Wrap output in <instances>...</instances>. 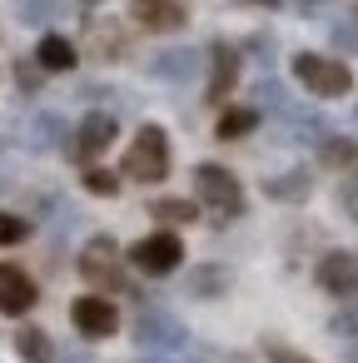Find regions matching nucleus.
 I'll return each instance as SVG.
<instances>
[{
    "label": "nucleus",
    "mask_w": 358,
    "mask_h": 363,
    "mask_svg": "<svg viewBox=\"0 0 358 363\" xmlns=\"http://www.w3.org/2000/svg\"><path fill=\"white\" fill-rule=\"evenodd\" d=\"M169 174V135L160 125H140L130 150H125V179L135 184H160Z\"/></svg>",
    "instance_id": "obj_1"
},
{
    "label": "nucleus",
    "mask_w": 358,
    "mask_h": 363,
    "mask_svg": "<svg viewBox=\"0 0 358 363\" xmlns=\"http://www.w3.org/2000/svg\"><path fill=\"white\" fill-rule=\"evenodd\" d=\"M293 80H298L308 95H318V100H338V95L353 90L348 65H343V60H328V55H318V50H298V55H293Z\"/></svg>",
    "instance_id": "obj_2"
},
{
    "label": "nucleus",
    "mask_w": 358,
    "mask_h": 363,
    "mask_svg": "<svg viewBox=\"0 0 358 363\" xmlns=\"http://www.w3.org/2000/svg\"><path fill=\"white\" fill-rule=\"evenodd\" d=\"M194 199L209 204L219 219H239L244 214V184L224 164H194Z\"/></svg>",
    "instance_id": "obj_3"
},
{
    "label": "nucleus",
    "mask_w": 358,
    "mask_h": 363,
    "mask_svg": "<svg viewBox=\"0 0 358 363\" xmlns=\"http://www.w3.org/2000/svg\"><path fill=\"white\" fill-rule=\"evenodd\" d=\"M80 279L95 284V289H110V294H125L130 279H125V264H120V244L110 234H95L85 249H80Z\"/></svg>",
    "instance_id": "obj_4"
},
{
    "label": "nucleus",
    "mask_w": 358,
    "mask_h": 363,
    "mask_svg": "<svg viewBox=\"0 0 358 363\" xmlns=\"http://www.w3.org/2000/svg\"><path fill=\"white\" fill-rule=\"evenodd\" d=\"M130 264L150 279H164L184 264V239L174 229H160V234H145L140 244H130Z\"/></svg>",
    "instance_id": "obj_5"
},
{
    "label": "nucleus",
    "mask_w": 358,
    "mask_h": 363,
    "mask_svg": "<svg viewBox=\"0 0 358 363\" xmlns=\"http://www.w3.org/2000/svg\"><path fill=\"white\" fill-rule=\"evenodd\" d=\"M135 343L150 348V353H179V348H189V328H184L169 308H140V318H135Z\"/></svg>",
    "instance_id": "obj_6"
},
{
    "label": "nucleus",
    "mask_w": 358,
    "mask_h": 363,
    "mask_svg": "<svg viewBox=\"0 0 358 363\" xmlns=\"http://www.w3.org/2000/svg\"><path fill=\"white\" fill-rule=\"evenodd\" d=\"M115 135H120V120H115L110 110H90V115L75 125V140L65 145V155H70L75 164H95V160L115 145Z\"/></svg>",
    "instance_id": "obj_7"
},
{
    "label": "nucleus",
    "mask_w": 358,
    "mask_h": 363,
    "mask_svg": "<svg viewBox=\"0 0 358 363\" xmlns=\"http://www.w3.org/2000/svg\"><path fill=\"white\" fill-rule=\"evenodd\" d=\"M70 323H75L80 338H110L120 328V308L105 294H85V298L70 303Z\"/></svg>",
    "instance_id": "obj_8"
},
{
    "label": "nucleus",
    "mask_w": 358,
    "mask_h": 363,
    "mask_svg": "<svg viewBox=\"0 0 358 363\" xmlns=\"http://www.w3.org/2000/svg\"><path fill=\"white\" fill-rule=\"evenodd\" d=\"M313 279H318V289L333 294V298H358V254H348V249H328V254L318 259Z\"/></svg>",
    "instance_id": "obj_9"
},
{
    "label": "nucleus",
    "mask_w": 358,
    "mask_h": 363,
    "mask_svg": "<svg viewBox=\"0 0 358 363\" xmlns=\"http://www.w3.org/2000/svg\"><path fill=\"white\" fill-rule=\"evenodd\" d=\"M35 298H40V289H35V279L21 264H0V313L26 318L35 308Z\"/></svg>",
    "instance_id": "obj_10"
},
{
    "label": "nucleus",
    "mask_w": 358,
    "mask_h": 363,
    "mask_svg": "<svg viewBox=\"0 0 358 363\" xmlns=\"http://www.w3.org/2000/svg\"><path fill=\"white\" fill-rule=\"evenodd\" d=\"M130 21L140 30H155V35H169V30H184L189 11L179 0H130Z\"/></svg>",
    "instance_id": "obj_11"
},
{
    "label": "nucleus",
    "mask_w": 358,
    "mask_h": 363,
    "mask_svg": "<svg viewBox=\"0 0 358 363\" xmlns=\"http://www.w3.org/2000/svg\"><path fill=\"white\" fill-rule=\"evenodd\" d=\"M234 85H239V45L214 40V45H209V85H204L209 105H224V95H229Z\"/></svg>",
    "instance_id": "obj_12"
},
{
    "label": "nucleus",
    "mask_w": 358,
    "mask_h": 363,
    "mask_svg": "<svg viewBox=\"0 0 358 363\" xmlns=\"http://www.w3.org/2000/svg\"><path fill=\"white\" fill-rule=\"evenodd\" d=\"M199 65H204L199 50H189V45H169V50H160V55L150 60V75L164 80V85H189V80L199 75Z\"/></svg>",
    "instance_id": "obj_13"
},
{
    "label": "nucleus",
    "mask_w": 358,
    "mask_h": 363,
    "mask_svg": "<svg viewBox=\"0 0 358 363\" xmlns=\"http://www.w3.org/2000/svg\"><path fill=\"white\" fill-rule=\"evenodd\" d=\"M279 120H284V140H289V145H313V150H318V145L333 135L328 120H323L318 110H298V105H289Z\"/></svg>",
    "instance_id": "obj_14"
},
{
    "label": "nucleus",
    "mask_w": 358,
    "mask_h": 363,
    "mask_svg": "<svg viewBox=\"0 0 358 363\" xmlns=\"http://www.w3.org/2000/svg\"><path fill=\"white\" fill-rule=\"evenodd\" d=\"M229 269L224 264H194V269H184V294L189 298H204V303H214V298H224L229 294Z\"/></svg>",
    "instance_id": "obj_15"
},
{
    "label": "nucleus",
    "mask_w": 358,
    "mask_h": 363,
    "mask_svg": "<svg viewBox=\"0 0 358 363\" xmlns=\"http://www.w3.org/2000/svg\"><path fill=\"white\" fill-rule=\"evenodd\" d=\"M308 194H313L308 169H284V174H269L264 179V199H274V204H303Z\"/></svg>",
    "instance_id": "obj_16"
},
{
    "label": "nucleus",
    "mask_w": 358,
    "mask_h": 363,
    "mask_svg": "<svg viewBox=\"0 0 358 363\" xmlns=\"http://www.w3.org/2000/svg\"><path fill=\"white\" fill-rule=\"evenodd\" d=\"M16 358L21 363H55V343L40 323H21L16 328Z\"/></svg>",
    "instance_id": "obj_17"
},
{
    "label": "nucleus",
    "mask_w": 358,
    "mask_h": 363,
    "mask_svg": "<svg viewBox=\"0 0 358 363\" xmlns=\"http://www.w3.org/2000/svg\"><path fill=\"white\" fill-rule=\"evenodd\" d=\"M35 60H40L50 75H65V70H75L80 50H75V40H65V35H40V45H35Z\"/></svg>",
    "instance_id": "obj_18"
},
{
    "label": "nucleus",
    "mask_w": 358,
    "mask_h": 363,
    "mask_svg": "<svg viewBox=\"0 0 358 363\" xmlns=\"http://www.w3.org/2000/svg\"><path fill=\"white\" fill-rule=\"evenodd\" d=\"M60 140H65V120H60V115H50V110H40V115L26 125V150H35V155L55 150Z\"/></svg>",
    "instance_id": "obj_19"
},
{
    "label": "nucleus",
    "mask_w": 358,
    "mask_h": 363,
    "mask_svg": "<svg viewBox=\"0 0 358 363\" xmlns=\"http://www.w3.org/2000/svg\"><path fill=\"white\" fill-rule=\"evenodd\" d=\"M259 115H264V110H254V105H234V110H224V115H219L214 135H219V140H244V135H254V130H259Z\"/></svg>",
    "instance_id": "obj_20"
},
{
    "label": "nucleus",
    "mask_w": 358,
    "mask_h": 363,
    "mask_svg": "<svg viewBox=\"0 0 358 363\" xmlns=\"http://www.w3.org/2000/svg\"><path fill=\"white\" fill-rule=\"evenodd\" d=\"M318 160L328 169H358V140H343V135H328L318 145Z\"/></svg>",
    "instance_id": "obj_21"
},
{
    "label": "nucleus",
    "mask_w": 358,
    "mask_h": 363,
    "mask_svg": "<svg viewBox=\"0 0 358 363\" xmlns=\"http://www.w3.org/2000/svg\"><path fill=\"white\" fill-rule=\"evenodd\" d=\"M293 100H289V90L274 80V75H264L259 85H254V110H264V115H284Z\"/></svg>",
    "instance_id": "obj_22"
},
{
    "label": "nucleus",
    "mask_w": 358,
    "mask_h": 363,
    "mask_svg": "<svg viewBox=\"0 0 358 363\" xmlns=\"http://www.w3.org/2000/svg\"><path fill=\"white\" fill-rule=\"evenodd\" d=\"M150 214L164 219V224H194L199 219V199H155Z\"/></svg>",
    "instance_id": "obj_23"
},
{
    "label": "nucleus",
    "mask_w": 358,
    "mask_h": 363,
    "mask_svg": "<svg viewBox=\"0 0 358 363\" xmlns=\"http://www.w3.org/2000/svg\"><path fill=\"white\" fill-rule=\"evenodd\" d=\"M90 45H95L100 60H120L125 55V35L115 26H100V21H90Z\"/></svg>",
    "instance_id": "obj_24"
},
{
    "label": "nucleus",
    "mask_w": 358,
    "mask_h": 363,
    "mask_svg": "<svg viewBox=\"0 0 358 363\" xmlns=\"http://www.w3.org/2000/svg\"><path fill=\"white\" fill-rule=\"evenodd\" d=\"M60 16H65V0H26V6H21V21L26 26H50Z\"/></svg>",
    "instance_id": "obj_25"
},
{
    "label": "nucleus",
    "mask_w": 358,
    "mask_h": 363,
    "mask_svg": "<svg viewBox=\"0 0 358 363\" xmlns=\"http://www.w3.org/2000/svg\"><path fill=\"white\" fill-rule=\"evenodd\" d=\"M90 194H100V199H115L120 194V174H110V169H95V164H85V179H80Z\"/></svg>",
    "instance_id": "obj_26"
},
{
    "label": "nucleus",
    "mask_w": 358,
    "mask_h": 363,
    "mask_svg": "<svg viewBox=\"0 0 358 363\" xmlns=\"http://www.w3.org/2000/svg\"><path fill=\"white\" fill-rule=\"evenodd\" d=\"M45 75H50V70H45L40 60H16V85H21V95H35Z\"/></svg>",
    "instance_id": "obj_27"
},
{
    "label": "nucleus",
    "mask_w": 358,
    "mask_h": 363,
    "mask_svg": "<svg viewBox=\"0 0 358 363\" xmlns=\"http://www.w3.org/2000/svg\"><path fill=\"white\" fill-rule=\"evenodd\" d=\"M338 209L348 219H358V169H343V179H338Z\"/></svg>",
    "instance_id": "obj_28"
},
{
    "label": "nucleus",
    "mask_w": 358,
    "mask_h": 363,
    "mask_svg": "<svg viewBox=\"0 0 358 363\" xmlns=\"http://www.w3.org/2000/svg\"><path fill=\"white\" fill-rule=\"evenodd\" d=\"M30 234V224L21 219V214H6V209H0V249H6V244H21Z\"/></svg>",
    "instance_id": "obj_29"
},
{
    "label": "nucleus",
    "mask_w": 358,
    "mask_h": 363,
    "mask_svg": "<svg viewBox=\"0 0 358 363\" xmlns=\"http://www.w3.org/2000/svg\"><path fill=\"white\" fill-rule=\"evenodd\" d=\"M328 333H333V338H358V303L343 308V313H333V318H328Z\"/></svg>",
    "instance_id": "obj_30"
},
{
    "label": "nucleus",
    "mask_w": 358,
    "mask_h": 363,
    "mask_svg": "<svg viewBox=\"0 0 358 363\" xmlns=\"http://www.w3.org/2000/svg\"><path fill=\"white\" fill-rule=\"evenodd\" d=\"M264 358H269V363H313V358H303L298 348H289V343H279V338H264Z\"/></svg>",
    "instance_id": "obj_31"
},
{
    "label": "nucleus",
    "mask_w": 358,
    "mask_h": 363,
    "mask_svg": "<svg viewBox=\"0 0 358 363\" xmlns=\"http://www.w3.org/2000/svg\"><path fill=\"white\" fill-rule=\"evenodd\" d=\"M244 50H249V55H259V60L269 65V60H274V50H279V40H274V35H249V40H244Z\"/></svg>",
    "instance_id": "obj_32"
},
{
    "label": "nucleus",
    "mask_w": 358,
    "mask_h": 363,
    "mask_svg": "<svg viewBox=\"0 0 358 363\" xmlns=\"http://www.w3.org/2000/svg\"><path fill=\"white\" fill-rule=\"evenodd\" d=\"M333 45H343V50H358V30H353V26H333Z\"/></svg>",
    "instance_id": "obj_33"
},
{
    "label": "nucleus",
    "mask_w": 358,
    "mask_h": 363,
    "mask_svg": "<svg viewBox=\"0 0 358 363\" xmlns=\"http://www.w3.org/2000/svg\"><path fill=\"white\" fill-rule=\"evenodd\" d=\"M234 6H249V11H279V0H234Z\"/></svg>",
    "instance_id": "obj_34"
},
{
    "label": "nucleus",
    "mask_w": 358,
    "mask_h": 363,
    "mask_svg": "<svg viewBox=\"0 0 358 363\" xmlns=\"http://www.w3.org/2000/svg\"><path fill=\"white\" fill-rule=\"evenodd\" d=\"M65 363H90V358L85 353H65Z\"/></svg>",
    "instance_id": "obj_35"
},
{
    "label": "nucleus",
    "mask_w": 358,
    "mask_h": 363,
    "mask_svg": "<svg viewBox=\"0 0 358 363\" xmlns=\"http://www.w3.org/2000/svg\"><path fill=\"white\" fill-rule=\"evenodd\" d=\"M150 363H160V358H150Z\"/></svg>",
    "instance_id": "obj_36"
}]
</instances>
